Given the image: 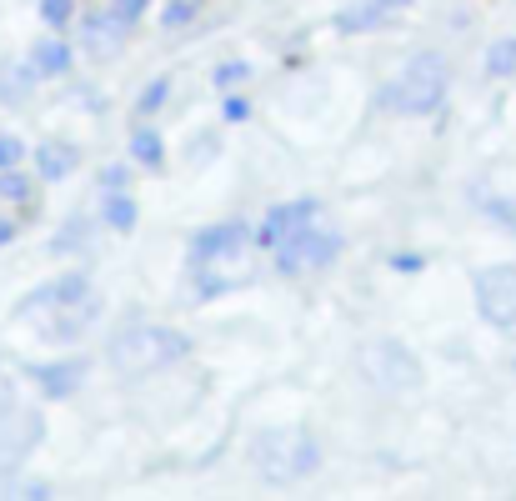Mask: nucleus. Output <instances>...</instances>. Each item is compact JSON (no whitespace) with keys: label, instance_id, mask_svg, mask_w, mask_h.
Segmentation results:
<instances>
[{"label":"nucleus","instance_id":"dca6fc26","mask_svg":"<svg viewBox=\"0 0 516 501\" xmlns=\"http://www.w3.org/2000/svg\"><path fill=\"white\" fill-rule=\"evenodd\" d=\"M0 501H61V491L36 476H6L0 481Z\"/></svg>","mask_w":516,"mask_h":501},{"label":"nucleus","instance_id":"aec40b11","mask_svg":"<svg viewBox=\"0 0 516 501\" xmlns=\"http://www.w3.org/2000/svg\"><path fill=\"white\" fill-rule=\"evenodd\" d=\"M166 96H171V76H156L141 96H136V121H146V116H156L161 106H166Z\"/></svg>","mask_w":516,"mask_h":501},{"label":"nucleus","instance_id":"6e6552de","mask_svg":"<svg viewBox=\"0 0 516 501\" xmlns=\"http://www.w3.org/2000/svg\"><path fill=\"white\" fill-rule=\"evenodd\" d=\"M91 296H101L96 281H91L86 271H66V276H51L46 286H36V291L16 306V316L46 321V316H56V311H66V306H81V301H91Z\"/></svg>","mask_w":516,"mask_h":501},{"label":"nucleus","instance_id":"20e7f679","mask_svg":"<svg viewBox=\"0 0 516 501\" xmlns=\"http://www.w3.org/2000/svg\"><path fill=\"white\" fill-rule=\"evenodd\" d=\"M446 86H451L446 61H441L436 51H421V56H411L406 71L381 91V106L396 111V116H431V111H441Z\"/></svg>","mask_w":516,"mask_h":501},{"label":"nucleus","instance_id":"bb28decb","mask_svg":"<svg viewBox=\"0 0 516 501\" xmlns=\"http://www.w3.org/2000/svg\"><path fill=\"white\" fill-rule=\"evenodd\" d=\"M16 406V376H11V366L0 361V416H6Z\"/></svg>","mask_w":516,"mask_h":501},{"label":"nucleus","instance_id":"f257e3e1","mask_svg":"<svg viewBox=\"0 0 516 501\" xmlns=\"http://www.w3.org/2000/svg\"><path fill=\"white\" fill-rule=\"evenodd\" d=\"M106 356H111V366H116L121 376H151V371H166V366L186 361V356H191V336L176 331V326L131 321V326H121V331L111 336Z\"/></svg>","mask_w":516,"mask_h":501},{"label":"nucleus","instance_id":"4be33fe9","mask_svg":"<svg viewBox=\"0 0 516 501\" xmlns=\"http://www.w3.org/2000/svg\"><path fill=\"white\" fill-rule=\"evenodd\" d=\"M196 11H201V0H166L161 26H166V31H181V26H191V21H196Z\"/></svg>","mask_w":516,"mask_h":501},{"label":"nucleus","instance_id":"7ed1b4c3","mask_svg":"<svg viewBox=\"0 0 516 501\" xmlns=\"http://www.w3.org/2000/svg\"><path fill=\"white\" fill-rule=\"evenodd\" d=\"M251 466L266 481L291 486V481H301L321 466V446L306 426H266V431L251 436Z\"/></svg>","mask_w":516,"mask_h":501},{"label":"nucleus","instance_id":"412c9836","mask_svg":"<svg viewBox=\"0 0 516 501\" xmlns=\"http://www.w3.org/2000/svg\"><path fill=\"white\" fill-rule=\"evenodd\" d=\"M211 81H216V91L236 96V86H246V81H251V66H246V61H221V66L211 71Z\"/></svg>","mask_w":516,"mask_h":501},{"label":"nucleus","instance_id":"1a4fd4ad","mask_svg":"<svg viewBox=\"0 0 516 501\" xmlns=\"http://www.w3.org/2000/svg\"><path fill=\"white\" fill-rule=\"evenodd\" d=\"M476 311L496 331H516V266H486L476 276Z\"/></svg>","mask_w":516,"mask_h":501},{"label":"nucleus","instance_id":"5701e85b","mask_svg":"<svg viewBox=\"0 0 516 501\" xmlns=\"http://www.w3.org/2000/svg\"><path fill=\"white\" fill-rule=\"evenodd\" d=\"M41 21H46L51 31H66V26L76 21V0H41Z\"/></svg>","mask_w":516,"mask_h":501},{"label":"nucleus","instance_id":"f03ea898","mask_svg":"<svg viewBox=\"0 0 516 501\" xmlns=\"http://www.w3.org/2000/svg\"><path fill=\"white\" fill-rule=\"evenodd\" d=\"M246 246H251V226L246 221L201 226L191 236V281H196V296H221V291L241 286V276H231L226 266L246 261Z\"/></svg>","mask_w":516,"mask_h":501},{"label":"nucleus","instance_id":"9b49d317","mask_svg":"<svg viewBox=\"0 0 516 501\" xmlns=\"http://www.w3.org/2000/svg\"><path fill=\"white\" fill-rule=\"evenodd\" d=\"M31 376L41 381V391L51 396V401H66V396H76V386H81V376H86V361H36L31 366Z\"/></svg>","mask_w":516,"mask_h":501},{"label":"nucleus","instance_id":"9d476101","mask_svg":"<svg viewBox=\"0 0 516 501\" xmlns=\"http://www.w3.org/2000/svg\"><path fill=\"white\" fill-rule=\"evenodd\" d=\"M401 11H411V0H356V6H346V11L336 16V31H341V36H366V31L391 26Z\"/></svg>","mask_w":516,"mask_h":501},{"label":"nucleus","instance_id":"0eeeda50","mask_svg":"<svg viewBox=\"0 0 516 501\" xmlns=\"http://www.w3.org/2000/svg\"><path fill=\"white\" fill-rule=\"evenodd\" d=\"M341 256V231H331V226H311V231H301L296 241H286L281 251H276V271L281 276H301V271H321V266H331Z\"/></svg>","mask_w":516,"mask_h":501},{"label":"nucleus","instance_id":"f3484780","mask_svg":"<svg viewBox=\"0 0 516 501\" xmlns=\"http://www.w3.org/2000/svg\"><path fill=\"white\" fill-rule=\"evenodd\" d=\"M136 216H141V211H136L131 196H101V221H106L111 231H121V236L136 231Z\"/></svg>","mask_w":516,"mask_h":501},{"label":"nucleus","instance_id":"b1692460","mask_svg":"<svg viewBox=\"0 0 516 501\" xmlns=\"http://www.w3.org/2000/svg\"><path fill=\"white\" fill-rule=\"evenodd\" d=\"M31 191H36V186H31L21 171H0V201H21V206H26Z\"/></svg>","mask_w":516,"mask_h":501},{"label":"nucleus","instance_id":"2eb2a0df","mask_svg":"<svg viewBox=\"0 0 516 501\" xmlns=\"http://www.w3.org/2000/svg\"><path fill=\"white\" fill-rule=\"evenodd\" d=\"M131 161L146 166V171H161V166H166V141H161V131L136 126V131H131Z\"/></svg>","mask_w":516,"mask_h":501},{"label":"nucleus","instance_id":"6ab92c4d","mask_svg":"<svg viewBox=\"0 0 516 501\" xmlns=\"http://www.w3.org/2000/svg\"><path fill=\"white\" fill-rule=\"evenodd\" d=\"M146 11H151V0H111V26L116 31H131V26H141L146 21Z\"/></svg>","mask_w":516,"mask_h":501},{"label":"nucleus","instance_id":"423d86ee","mask_svg":"<svg viewBox=\"0 0 516 501\" xmlns=\"http://www.w3.org/2000/svg\"><path fill=\"white\" fill-rule=\"evenodd\" d=\"M321 221V201H311V196H296V201H281V206H271L266 211V221L251 231V241L261 246V251H281L286 241H296L301 231H311Z\"/></svg>","mask_w":516,"mask_h":501},{"label":"nucleus","instance_id":"39448f33","mask_svg":"<svg viewBox=\"0 0 516 501\" xmlns=\"http://www.w3.org/2000/svg\"><path fill=\"white\" fill-rule=\"evenodd\" d=\"M356 361H361L366 381L381 386V391H416V386H421V361H416V351L401 346L396 336H376V341H366Z\"/></svg>","mask_w":516,"mask_h":501},{"label":"nucleus","instance_id":"cd10ccee","mask_svg":"<svg viewBox=\"0 0 516 501\" xmlns=\"http://www.w3.org/2000/svg\"><path fill=\"white\" fill-rule=\"evenodd\" d=\"M246 116H251V101H246V96H226V101H221V121L236 126V121H246Z\"/></svg>","mask_w":516,"mask_h":501},{"label":"nucleus","instance_id":"393cba45","mask_svg":"<svg viewBox=\"0 0 516 501\" xmlns=\"http://www.w3.org/2000/svg\"><path fill=\"white\" fill-rule=\"evenodd\" d=\"M26 156V141L21 136H0V171H16Z\"/></svg>","mask_w":516,"mask_h":501},{"label":"nucleus","instance_id":"c756f323","mask_svg":"<svg viewBox=\"0 0 516 501\" xmlns=\"http://www.w3.org/2000/svg\"><path fill=\"white\" fill-rule=\"evenodd\" d=\"M16 231H21V226H16L11 216H0V246H11V241H16Z\"/></svg>","mask_w":516,"mask_h":501},{"label":"nucleus","instance_id":"f8f14e48","mask_svg":"<svg viewBox=\"0 0 516 501\" xmlns=\"http://www.w3.org/2000/svg\"><path fill=\"white\" fill-rule=\"evenodd\" d=\"M101 316V296H91V301H81V306H66V311H56V316H46L41 321V331L51 336V341H76V336H86L91 331V321Z\"/></svg>","mask_w":516,"mask_h":501},{"label":"nucleus","instance_id":"a878e982","mask_svg":"<svg viewBox=\"0 0 516 501\" xmlns=\"http://www.w3.org/2000/svg\"><path fill=\"white\" fill-rule=\"evenodd\" d=\"M126 186H131V171H126V166L101 171V196H126Z\"/></svg>","mask_w":516,"mask_h":501},{"label":"nucleus","instance_id":"4468645a","mask_svg":"<svg viewBox=\"0 0 516 501\" xmlns=\"http://www.w3.org/2000/svg\"><path fill=\"white\" fill-rule=\"evenodd\" d=\"M26 71H31V76H46V81L66 76V71H71V46H66L61 36L36 41V51H31V66H26Z\"/></svg>","mask_w":516,"mask_h":501},{"label":"nucleus","instance_id":"a211bd4d","mask_svg":"<svg viewBox=\"0 0 516 501\" xmlns=\"http://www.w3.org/2000/svg\"><path fill=\"white\" fill-rule=\"evenodd\" d=\"M486 76H516V36H501L486 46Z\"/></svg>","mask_w":516,"mask_h":501},{"label":"nucleus","instance_id":"c85d7f7f","mask_svg":"<svg viewBox=\"0 0 516 501\" xmlns=\"http://www.w3.org/2000/svg\"><path fill=\"white\" fill-rule=\"evenodd\" d=\"M391 266H396V271H421L426 261H421V256H411V251H401V256H396Z\"/></svg>","mask_w":516,"mask_h":501},{"label":"nucleus","instance_id":"ddd939ff","mask_svg":"<svg viewBox=\"0 0 516 501\" xmlns=\"http://www.w3.org/2000/svg\"><path fill=\"white\" fill-rule=\"evenodd\" d=\"M76 166H81V151H76L71 141H41V151H36L41 181H66Z\"/></svg>","mask_w":516,"mask_h":501}]
</instances>
